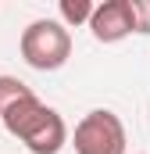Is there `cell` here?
Returning <instances> with one entry per match:
<instances>
[{
	"mask_svg": "<svg viewBox=\"0 0 150 154\" xmlns=\"http://www.w3.org/2000/svg\"><path fill=\"white\" fill-rule=\"evenodd\" d=\"M57 11H61V22L64 25H89L97 4H89V0H61Z\"/></svg>",
	"mask_w": 150,
	"mask_h": 154,
	"instance_id": "cell-5",
	"label": "cell"
},
{
	"mask_svg": "<svg viewBox=\"0 0 150 154\" xmlns=\"http://www.w3.org/2000/svg\"><path fill=\"white\" fill-rule=\"evenodd\" d=\"M72 143H75V154H125L129 136H125V125L114 111L97 108V111L82 115V122L75 125Z\"/></svg>",
	"mask_w": 150,
	"mask_h": 154,
	"instance_id": "cell-3",
	"label": "cell"
},
{
	"mask_svg": "<svg viewBox=\"0 0 150 154\" xmlns=\"http://www.w3.org/2000/svg\"><path fill=\"white\" fill-rule=\"evenodd\" d=\"M132 18H136V32L150 36V0H132Z\"/></svg>",
	"mask_w": 150,
	"mask_h": 154,
	"instance_id": "cell-6",
	"label": "cell"
},
{
	"mask_svg": "<svg viewBox=\"0 0 150 154\" xmlns=\"http://www.w3.org/2000/svg\"><path fill=\"white\" fill-rule=\"evenodd\" d=\"M89 32H93L97 43H118L129 32H136L132 0H104V4H97V11L89 18Z\"/></svg>",
	"mask_w": 150,
	"mask_h": 154,
	"instance_id": "cell-4",
	"label": "cell"
},
{
	"mask_svg": "<svg viewBox=\"0 0 150 154\" xmlns=\"http://www.w3.org/2000/svg\"><path fill=\"white\" fill-rule=\"evenodd\" d=\"M0 122L32 154H57L68 143L64 118L14 75H0Z\"/></svg>",
	"mask_w": 150,
	"mask_h": 154,
	"instance_id": "cell-1",
	"label": "cell"
},
{
	"mask_svg": "<svg viewBox=\"0 0 150 154\" xmlns=\"http://www.w3.org/2000/svg\"><path fill=\"white\" fill-rule=\"evenodd\" d=\"M18 50H22V57H25L29 68H36V72H57L72 57V32L57 18H36L22 32Z\"/></svg>",
	"mask_w": 150,
	"mask_h": 154,
	"instance_id": "cell-2",
	"label": "cell"
}]
</instances>
